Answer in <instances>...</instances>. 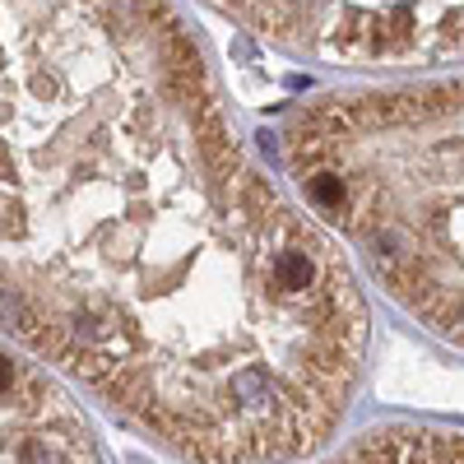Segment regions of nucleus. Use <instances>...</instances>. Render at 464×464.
<instances>
[{
    "label": "nucleus",
    "mask_w": 464,
    "mask_h": 464,
    "mask_svg": "<svg viewBox=\"0 0 464 464\" xmlns=\"http://www.w3.org/2000/svg\"><path fill=\"white\" fill-rule=\"evenodd\" d=\"M0 330L196 464L339 428L358 279L246 163L172 0H0Z\"/></svg>",
    "instance_id": "nucleus-1"
},
{
    "label": "nucleus",
    "mask_w": 464,
    "mask_h": 464,
    "mask_svg": "<svg viewBox=\"0 0 464 464\" xmlns=\"http://www.w3.org/2000/svg\"><path fill=\"white\" fill-rule=\"evenodd\" d=\"M288 163L385 293L464 348V80L330 98Z\"/></svg>",
    "instance_id": "nucleus-2"
},
{
    "label": "nucleus",
    "mask_w": 464,
    "mask_h": 464,
    "mask_svg": "<svg viewBox=\"0 0 464 464\" xmlns=\"http://www.w3.org/2000/svg\"><path fill=\"white\" fill-rule=\"evenodd\" d=\"M0 464H107L89 418L33 362L0 348Z\"/></svg>",
    "instance_id": "nucleus-3"
},
{
    "label": "nucleus",
    "mask_w": 464,
    "mask_h": 464,
    "mask_svg": "<svg viewBox=\"0 0 464 464\" xmlns=\"http://www.w3.org/2000/svg\"><path fill=\"white\" fill-rule=\"evenodd\" d=\"M325 464H464V432L395 422V428L358 437Z\"/></svg>",
    "instance_id": "nucleus-4"
}]
</instances>
